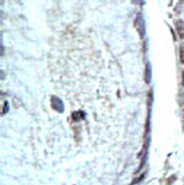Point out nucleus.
I'll use <instances>...</instances> for the list:
<instances>
[{
  "label": "nucleus",
  "instance_id": "nucleus-4",
  "mask_svg": "<svg viewBox=\"0 0 184 185\" xmlns=\"http://www.w3.org/2000/svg\"><path fill=\"white\" fill-rule=\"evenodd\" d=\"M146 82H150V80H151V68H150V65H147L146 66Z\"/></svg>",
  "mask_w": 184,
  "mask_h": 185
},
{
  "label": "nucleus",
  "instance_id": "nucleus-7",
  "mask_svg": "<svg viewBox=\"0 0 184 185\" xmlns=\"http://www.w3.org/2000/svg\"><path fill=\"white\" fill-rule=\"evenodd\" d=\"M182 84H183V86H184V71H183V82H182Z\"/></svg>",
  "mask_w": 184,
  "mask_h": 185
},
{
  "label": "nucleus",
  "instance_id": "nucleus-6",
  "mask_svg": "<svg viewBox=\"0 0 184 185\" xmlns=\"http://www.w3.org/2000/svg\"><path fill=\"white\" fill-rule=\"evenodd\" d=\"M9 112V105H8V103H5V105H4V109H3V114L8 113Z\"/></svg>",
  "mask_w": 184,
  "mask_h": 185
},
{
  "label": "nucleus",
  "instance_id": "nucleus-5",
  "mask_svg": "<svg viewBox=\"0 0 184 185\" xmlns=\"http://www.w3.org/2000/svg\"><path fill=\"white\" fill-rule=\"evenodd\" d=\"M181 61L182 64H184V44H182L181 47Z\"/></svg>",
  "mask_w": 184,
  "mask_h": 185
},
{
  "label": "nucleus",
  "instance_id": "nucleus-3",
  "mask_svg": "<svg viewBox=\"0 0 184 185\" xmlns=\"http://www.w3.org/2000/svg\"><path fill=\"white\" fill-rule=\"evenodd\" d=\"M176 27H177V31H178V34L181 38H184V21L179 20L176 22Z\"/></svg>",
  "mask_w": 184,
  "mask_h": 185
},
{
  "label": "nucleus",
  "instance_id": "nucleus-1",
  "mask_svg": "<svg viewBox=\"0 0 184 185\" xmlns=\"http://www.w3.org/2000/svg\"><path fill=\"white\" fill-rule=\"evenodd\" d=\"M52 103H53V108L54 109H57L58 112H63L64 110V105H63V103H61V100L57 98V97H53L52 98Z\"/></svg>",
  "mask_w": 184,
  "mask_h": 185
},
{
  "label": "nucleus",
  "instance_id": "nucleus-2",
  "mask_svg": "<svg viewBox=\"0 0 184 185\" xmlns=\"http://www.w3.org/2000/svg\"><path fill=\"white\" fill-rule=\"evenodd\" d=\"M135 25H136V28L139 29V32H140V36L144 37L145 31H144V20H142L141 15L138 16V18H136V21H135Z\"/></svg>",
  "mask_w": 184,
  "mask_h": 185
}]
</instances>
